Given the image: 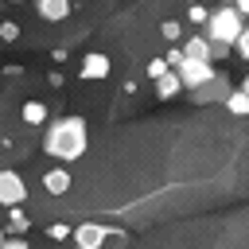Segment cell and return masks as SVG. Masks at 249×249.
<instances>
[{
    "label": "cell",
    "mask_w": 249,
    "mask_h": 249,
    "mask_svg": "<svg viewBox=\"0 0 249 249\" xmlns=\"http://www.w3.org/2000/svg\"><path fill=\"white\" fill-rule=\"evenodd\" d=\"M144 70H148V78H152V82H156V78H160V74H167V70H171V62H167V58H152V62H148V66H144Z\"/></svg>",
    "instance_id": "e0dca14e"
},
{
    "label": "cell",
    "mask_w": 249,
    "mask_h": 249,
    "mask_svg": "<svg viewBox=\"0 0 249 249\" xmlns=\"http://www.w3.org/2000/svg\"><path fill=\"white\" fill-rule=\"evenodd\" d=\"M233 51H237L241 58H249V23L241 27V35H237V43H233Z\"/></svg>",
    "instance_id": "d6986e66"
},
{
    "label": "cell",
    "mask_w": 249,
    "mask_h": 249,
    "mask_svg": "<svg viewBox=\"0 0 249 249\" xmlns=\"http://www.w3.org/2000/svg\"><path fill=\"white\" fill-rule=\"evenodd\" d=\"M86 144H89V128L82 117H58L47 124L43 132V152L54 156L58 163H74L86 156Z\"/></svg>",
    "instance_id": "6da1fadb"
},
{
    "label": "cell",
    "mask_w": 249,
    "mask_h": 249,
    "mask_svg": "<svg viewBox=\"0 0 249 249\" xmlns=\"http://www.w3.org/2000/svg\"><path fill=\"white\" fill-rule=\"evenodd\" d=\"M0 39H4V43H16V39H19V23L4 19V23H0Z\"/></svg>",
    "instance_id": "ac0fdd59"
},
{
    "label": "cell",
    "mask_w": 249,
    "mask_h": 249,
    "mask_svg": "<svg viewBox=\"0 0 249 249\" xmlns=\"http://www.w3.org/2000/svg\"><path fill=\"white\" fill-rule=\"evenodd\" d=\"M0 206H4V202H0Z\"/></svg>",
    "instance_id": "484cf974"
},
{
    "label": "cell",
    "mask_w": 249,
    "mask_h": 249,
    "mask_svg": "<svg viewBox=\"0 0 249 249\" xmlns=\"http://www.w3.org/2000/svg\"><path fill=\"white\" fill-rule=\"evenodd\" d=\"M109 70H113L109 54H101V51H89V54L82 58V66H78V78H86V82H101V78H109Z\"/></svg>",
    "instance_id": "8992f818"
},
{
    "label": "cell",
    "mask_w": 249,
    "mask_h": 249,
    "mask_svg": "<svg viewBox=\"0 0 249 249\" xmlns=\"http://www.w3.org/2000/svg\"><path fill=\"white\" fill-rule=\"evenodd\" d=\"M160 35H163L167 43H179V39H183V27H179L175 19H163V23H160Z\"/></svg>",
    "instance_id": "9a60e30c"
},
{
    "label": "cell",
    "mask_w": 249,
    "mask_h": 249,
    "mask_svg": "<svg viewBox=\"0 0 249 249\" xmlns=\"http://www.w3.org/2000/svg\"><path fill=\"white\" fill-rule=\"evenodd\" d=\"M12 4H16V0H12Z\"/></svg>",
    "instance_id": "4316f807"
},
{
    "label": "cell",
    "mask_w": 249,
    "mask_h": 249,
    "mask_svg": "<svg viewBox=\"0 0 249 249\" xmlns=\"http://www.w3.org/2000/svg\"><path fill=\"white\" fill-rule=\"evenodd\" d=\"M0 249H31V245H27V241H19V237H8Z\"/></svg>",
    "instance_id": "44dd1931"
},
{
    "label": "cell",
    "mask_w": 249,
    "mask_h": 249,
    "mask_svg": "<svg viewBox=\"0 0 249 249\" xmlns=\"http://www.w3.org/2000/svg\"><path fill=\"white\" fill-rule=\"evenodd\" d=\"M241 27H245V16L233 8V4H222V8H214L210 12V19H206V35L214 39V43H226V47H233L237 43V35H241Z\"/></svg>",
    "instance_id": "7a4b0ae2"
},
{
    "label": "cell",
    "mask_w": 249,
    "mask_h": 249,
    "mask_svg": "<svg viewBox=\"0 0 249 249\" xmlns=\"http://www.w3.org/2000/svg\"><path fill=\"white\" fill-rule=\"evenodd\" d=\"M175 70H179V78H183V89H195V86H202L206 78H214V62H198V58H187V54H183V62H179Z\"/></svg>",
    "instance_id": "277c9868"
},
{
    "label": "cell",
    "mask_w": 249,
    "mask_h": 249,
    "mask_svg": "<svg viewBox=\"0 0 249 249\" xmlns=\"http://www.w3.org/2000/svg\"><path fill=\"white\" fill-rule=\"evenodd\" d=\"M187 16H191V23H198V27H206V19H210V12H206L202 4H195V8L187 12Z\"/></svg>",
    "instance_id": "ffe728a7"
},
{
    "label": "cell",
    "mask_w": 249,
    "mask_h": 249,
    "mask_svg": "<svg viewBox=\"0 0 249 249\" xmlns=\"http://www.w3.org/2000/svg\"><path fill=\"white\" fill-rule=\"evenodd\" d=\"M179 93H183V78H179V70H167V74L156 78V97H160V101H171V97H179Z\"/></svg>",
    "instance_id": "9c48e42d"
},
{
    "label": "cell",
    "mask_w": 249,
    "mask_h": 249,
    "mask_svg": "<svg viewBox=\"0 0 249 249\" xmlns=\"http://www.w3.org/2000/svg\"><path fill=\"white\" fill-rule=\"evenodd\" d=\"M233 8H237L241 16H249V0H233Z\"/></svg>",
    "instance_id": "7402d4cb"
},
{
    "label": "cell",
    "mask_w": 249,
    "mask_h": 249,
    "mask_svg": "<svg viewBox=\"0 0 249 249\" xmlns=\"http://www.w3.org/2000/svg\"><path fill=\"white\" fill-rule=\"evenodd\" d=\"M70 171H66V163H58V167H51L47 175H43V187H47V195H66L70 191Z\"/></svg>",
    "instance_id": "30bf717a"
},
{
    "label": "cell",
    "mask_w": 249,
    "mask_h": 249,
    "mask_svg": "<svg viewBox=\"0 0 249 249\" xmlns=\"http://www.w3.org/2000/svg\"><path fill=\"white\" fill-rule=\"evenodd\" d=\"M241 89H245V93H249V74H245V82H241Z\"/></svg>",
    "instance_id": "cb8c5ba5"
},
{
    "label": "cell",
    "mask_w": 249,
    "mask_h": 249,
    "mask_svg": "<svg viewBox=\"0 0 249 249\" xmlns=\"http://www.w3.org/2000/svg\"><path fill=\"white\" fill-rule=\"evenodd\" d=\"M105 237H109V230L97 226V222H82V226L74 230V245H78V249H101Z\"/></svg>",
    "instance_id": "ba28073f"
},
{
    "label": "cell",
    "mask_w": 249,
    "mask_h": 249,
    "mask_svg": "<svg viewBox=\"0 0 249 249\" xmlns=\"http://www.w3.org/2000/svg\"><path fill=\"white\" fill-rule=\"evenodd\" d=\"M47 237H51V241H66V237H74V230H70L66 222H54V226H47Z\"/></svg>",
    "instance_id": "2e32d148"
},
{
    "label": "cell",
    "mask_w": 249,
    "mask_h": 249,
    "mask_svg": "<svg viewBox=\"0 0 249 249\" xmlns=\"http://www.w3.org/2000/svg\"><path fill=\"white\" fill-rule=\"evenodd\" d=\"M226 109H230L233 117H249V93H245V89H230Z\"/></svg>",
    "instance_id": "4fadbf2b"
},
{
    "label": "cell",
    "mask_w": 249,
    "mask_h": 249,
    "mask_svg": "<svg viewBox=\"0 0 249 249\" xmlns=\"http://www.w3.org/2000/svg\"><path fill=\"white\" fill-rule=\"evenodd\" d=\"M70 0H35V12L43 16V19H51V23H58V19H66L70 16Z\"/></svg>",
    "instance_id": "8fae6325"
},
{
    "label": "cell",
    "mask_w": 249,
    "mask_h": 249,
    "mask_svg": "<svg viewBox=\"0 0 249 249\" xmlns=\"http://www.w3.org/2000/svg\"><path fill=\"white\" fill-rule=\"evenodd\" d=\"M8 230H12V233H27V230H31V218H27L19 206H12V214H8Z\"/></svg>",
    "instance_id": "5bb4252c"
},
{
    "label": "cell",
    "mask_w": 249,
    "mask_h": 249,
    "mask_svg": "<svg viewBox=\"0 0 249 249\" xmlns=\"http://www.w3.org/2000/svg\"><path fill=\"white\" fill-rule=\"evenodd\" d=\"M4 241H8V230H0V245H4Z\"/></svg>",
    "instance_id": "603a6c76"
},
{
    "label": "cell",
    "mask_w": 249,
    "mask_h": 249,
    "mask_svg": "<svg viewBox=\"0 0 249 249\" xmlns=\"http://www.w3.org/2000/svg\"><path fill=\"white\" fill-rule=\"evenodd\" d=\"M230 89H233L230 74H226V70H214V78H206L202 86L187 89V97H191L195 105H214V101H226V97H230Z\"/></svg>",
    "instance_id": "3957f363"
},
{
    "label": "cell",
    "mask_w": 249,
    "mask_h": 249,
    "mask_svg": "<svg viewBox=\"0 0 249 249\" xmlns=\"http://www.w3.org/2000/svg\"><path fill=\"white\" fill-rule=\"evenodd\" d=\"M23 198H27V187H23V179H19L16 171L0 167V202L12 210V206H23Z\"/></svg>",
    "instance_id": "5b68a950"
},
{
    "label": "cell",
    "mask_w": 249,
    "mask_h": 249,
    "mask_svg": "<svg viewBox=\"0 0 249 249\" xmlns=\"http://www.w3.org/2000/svg\"><path fill=\"white\" fill-rule=\"evenodd\" d=\"M245 62H249V58H245Z\"/></svg>",
    "instance_id": "d4e9b609"
},
{
    "label": "cell",
    "mask_w": 249,
    "mask_h": 249,
    "mask_svg": "<svg viewBox=\"0 0 249 249\" xmlns=\"http://www.w3.org/2000/svg\"><path fill=\"white\" fill-rule=\"evenodd\" d=\"M19 117H23V124H47V105L43 101H23V109H19Z\"/></svg>",
    "instance_id": "7c38bea8"
},
{
    "label": "cell",
    "mask_w": 249,
    "mask_h": 249,
    "mask_svg": "<svg viewBox=\"0 0 249 249\" xmlns=\"http://www.w3.org/2000/svg\"><path fill=\"white\" fill-rule=\"evenodd\" d=\"M179 47H183V54H187V58L214 62V43H210V35H206V31H195V35H187Z\"/></svg>",
    "instance_id": "52a82bcc"
}]
</instances>
